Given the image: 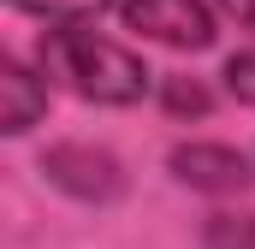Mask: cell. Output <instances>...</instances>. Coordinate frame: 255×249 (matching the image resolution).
<instances>
[{
  "label": "cell",
  "mask_w": 255,
  "mask_h": 249,
  "mask_svg": "<svg viewBox=\"0 0 255 249\" xmlns=\"http://www.w3.org/2000/svg\"><path fill=\"white\" fill-rule=\"evenodd\" d=\"M42 71L60 77L77 101L95 107H136L154 89V71L130 54L125 42L89 30V24H60L42 36Z\"/></svg>",
  "instance_id": "1"
},
{
  "label": "cell",
  "mask_w": 255,
  "mask_h": 249,
  "mask_svg": "<svg viewBox=\"0 0 255 249\" xmlns=\"http://www.w3.org/2000/svg\"><path fill=\"white\" fill-rule=\"evenodd\" d=\"M36 166H42V178H48L54 190H65L71 202H89V208H107V202H119V196L130 190L125 160H119L113 148H101V142H77V136L48 142Z\"/></svg>",
  "instance_id": "2"
},
{
  "label": "cell",
  "mask_w": 255,
  "mask_h": 249,
  "mask_svg": "<svg viewBox=\"0 0 255 249\" xmlns=\"http://www.w3.org/2000/svg\"><path fill=\"white\" fill-rule=\"evenodd\" d=\"M119 24L172 54H208L220 36L208 0H119Z\"/></svg>",
  "instance_id": "3"
},
{
  "label": "cell",
  "mask_w": 255,
  "mask_h": 249,
  "mask_svg": "<svg viewBox=\"0 0 255 249\" xmlns=\"http://www.w3.org/2000/svg\"><path fill=\"white\" fill-rule=\"evenodd\" d=\"M178 184L202 190V196H250L255 190V160L232 142H178L166 154Z\"/></svg>",
  "instance_id": "4"
},
{
  "label": "cell",
  "mask_w": 255,
  "mask_h": 249,
  "mask_svg": "<svg viewBox=\"0 0 255 249\" xmlns=\"http://www.w3.org/2000/svg\"><path fill=\"white\" fill-rule=\"evenodd\" d=\"M54 107V89H48V71H30L18 54L0 60V130L6 136H30L36 124L48 119Z\"/></svg>",
  "instance_id": "5"
},
{
  "label": "cell",
  "mask_w": 255,
  "mask_h": 249,
  "mask_svg": "<svg viewBox=\"0 0 255 249\" xmlns=\"http://www.w3.org/2000/svg\"><path fill=\"white\" fill-rule=\"evenodd\" d=\"M202 249H255V208H214L202 220Z\"/></svg>",
  "instance_id": "6"
},
{
  "label": "cell",
  "mask_w": 255,
  "mask_h": 249,
  "mask_svg": "<svg viewBox=\"0 0 255 249\" xmlns=\"http://www.w3.org/2000/svg\"><path fill=\"white\" fill-rule=\"evenodd\" d=\"M160 107L172 113V119H208V107H214V95H208V83L202 77H160Z\"/></svg>",
  "instance_id": "7"
},
{
  "label": "cell",
  "mask_w": 255,
  "mask_h": 249,
  "mask_svg": "<svg viewBox=\"0 0 255 249\" xmlns=\"http://www.w3.org/2000/svg\"><path fill=\"white\" fill-rule=\"evenodd\" d=\"M6 6L36 12V18H48V24H95L113 0H6Z\"/></svg>",
  "instance_id": "8"
},
{
  "label": "cell",
  "mask_w": 255,
  "mask_h": 249,
  "mask_svg": "<svg viewBox=\"0 0 255 249\" xmlns=\"http://www.w3.org/2000/svg\"><path fill=\"white\" fill-rule=\"evenodd\" d=\"M220 77H226V95H232L238 107H255V48H238Z\"/></svg>",
  "instance_id": "9"
},
{
  "label": "cell",
  "mask_w": 255,
  "mask_h": 249,
  "mask_svg": "<svg viewBox=\"0 0 255 249\" xmlns=\"http://www.w3.org/2000/svg\"><path fill=\"white\" fill-rule=\"evenodd\" d=\"M214 6H220L226 18H238L244 30H255V0H214Z\"/></svg>",
  "instance_id": "10"
}]
</instances>
